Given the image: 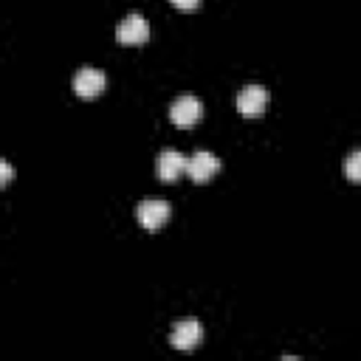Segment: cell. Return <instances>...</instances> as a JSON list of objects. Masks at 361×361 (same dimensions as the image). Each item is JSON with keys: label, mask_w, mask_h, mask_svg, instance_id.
<instances>
[{"label": "cell", "mask_w": 361, "mask_h": 361, "mask_svg": "<svg viewBox=\"0 0 361 361\" xmlns=\"http://www.w3.org/2000/svg\"><path fill=\"white\" fill-rule=\"evenodd\" d=\"M169 214H172V209H169V203H166L164 197H144V200L135 206V220H138L147 231L161 228V226L169 220Z\"/></svg>", "instance_id": "6da1fadb"}, {"label": "cell", "mask_w": 361, "mask_h": 361, "mask_svg": "<svg viewBox=\"0 0 361 361\" xmlns=\"http://www.w3.org/2000/svg\"><path fill=\"white\" fill-rule=\"evenodd\" d=\"M147 37H149V23H147L144 14H138V11L127 14V17L116 25V39L124 42V45H141Z\"/></svg>", "instance_id": "7a4b0ae2"}, {"label": "cell", "mask_w": 361, "mask_h": 361, "mask_svg": "<svg viewBox=\"0 0 361 361\" xmlns=\"http://www.w3.org/2000/svg\"><path fill=\"white\" fill-rule=\"evenodd\" d=\"M265 102H268V93H265V87L257 85V82L243 85L240 93H237V110H240L245 118H257V116L265 110Z\"/></svg>", "instance_id": "3957f363"}, {"label": "cell", "mask_w": 361, "mask_h": 361, "mask_svg": "<svg viewBox=\"0 0 361 361\" xmlns=\"http://www.w3.org/2000/svg\"><path fill=\"white\" fill-rule=\"evenodd\" d=\"M220 169V161L212 149H197L186 158V175L195 180V183H206L214 172Z\"/></svg>", "instance_id": "277c9868"}, {"label": "cell", "mask_w": 361, "mask_h": 361, "mask_svg": "<svg viewBox=\"0 0 361 361\" xmlns=\"http://www.w3.org/2000/svg\"><path fill=\"white\" fill-rule=\"evenodd\" d=\"M104 82H107V76H104L99 68H90V65H85V68H79V71L73 73V90H76L82 99L99 96V93L104 90Z\"/></svg>", "instance_id": "5b68a950"}, {"label": "cell", "mask_w": 361, "mask_h": 361, "mask_svg": "<svg viewBox=\"0 0 361 361\" xmlns=\"http://www.w3.org/2000/svg\"><path fill=\"white\" fill-rule=\"evenodd\" d=\"M200 338H203V327H200V322H195V319L178 322V324L172 327V333H169V344H172L175 350H192V347H197Z\"/></svg>", "instance_id": "8992f818"}, {"label": "cell", "mask_w": 361, "mask_h": 361, "mask_svg": "<svg viewBox=\"0 0 361 361\" xmlns=\"http://www.w3.org/2000/svg\"><path fill=\"white\" fill-rule=\"evenodd\" d=\"M203 107L195 96H178L172 104H169V118L178 124V127H192L197 118H200Z\"/></svg>", "instance_id": "52a82bcc"}, {"label": "cell", "mask_w": 361, "mask_h": 361, "mask_svg": "<svg viewBox=\"0 0 361 361\" xmlns=\"http://www.w3.org/2000/svg\"><path fill=\"white\" fill-rule=\"evenodd\" d=\"M186 158H189V155H183V152H178V149H172V147L161 149V152H158V161H155L158 178H161V180H175L180 172H186Z\"/></svg>", "instance_id": "ba28073f"}, {"label": "cell", "mask_w": 361, "mask_h": 361, "mask_svg": "<svg viewBox=\"0 0 361 361\" xmlns=\"http://www.w3.org/2000/svg\"><path fill=\"white\" fill-rule=\"evenodd\" d=\"M344 172L350 180L361 183V149H353L347 158H344Z\"/></svg>", "instance_id": "9c48e42d"}, {"label": "cell", "mask_w": 361, "mask_h": 361, "mask_svg": "<svg viewBox=\"0 0 361 361\" xmlns=\"http://www.w3.org/2000/svg\"><path fill=\"white\" fill-rule=\"evenodd\" d=\"M8 180H11V164L8 161H0V183L6 186Z\"/></svg>", "instance_id": "30bf717a"}, {"label": "cell", "mask_w": 361, "mask_h": 361, "mask_svg": "<svg viewBox=\"0 0 361 361\" xmlns=\"http://www.w3.org/2000/svg\"><path fill=\"white\" fill-rule=\"evenodd\" d=\"M172 6H178V8H186V11H189V8H195V6H197V0H172Z\"/></svg>", "instance_id": "8fae6325"}]
</instances>
